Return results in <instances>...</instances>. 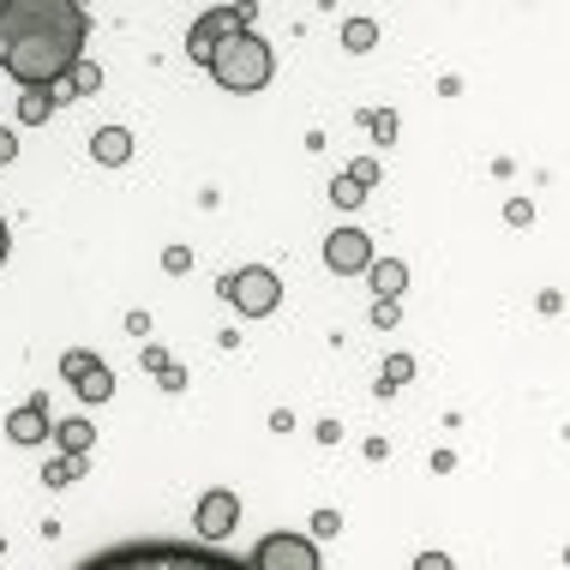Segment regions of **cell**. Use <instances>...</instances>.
<instances>
[{
  "label": "cell",
  "instance_id": "83f0119b",
  "mask_svg": "<svg viewBox=\"0 0 570 570\" xmlns=\"http://www.w3.org/2000/svg\"><path fill=\"white\" fill-rule=\"evenodd\" d=\"M12 157H19V138H12L7 127H0V163H12Z\"/></svg>",
  "mask_w": 570,
  "mask_h": 570
},
{
  "label": "cell",
  "instance_id": "484cf974",
  "mask_svg": "<svg viewBox=\"0 0 570 570\" xmlns=\"http://www.w3.org/2000/svg\"><path fill=\"white\" fill-rule=\"evenodd\" d=\"M336 529H343V517H336V511H318L313 517V534H336Z\"/></svg>",
  "mask_w": 570,
  "mask_h": 570
},
{
  "label": "cell",
  "instance_id": "7a4b0ae2",
  "mask_svg": "<svg viewBox=\"0 0 570 570\" xmlns=\"http://www.w3.org/2000/svg\"><path fill=\"white\" fill-rule=\"evenodd\" d=\"M79 570H253V564L210 547H187V541H127L109 552H90Z\"/></svg>",
  "mask_w": 570,
  "mask_h": 570
},
{
  "label": "cell",
  "instance_id": "ba28073f",
  "mask_svg": "<svg viewBox=\"0 0 570 570\" xmlns=\"http://www.w3.org/2000/svg\"><path fill=\"white\" fill-rule=\"evenodd\" d=\"M198 534H205V541H223L228 529H235L240 522V499L228 487H217V492H205V499H198Z\"/></svg>",
  "mask_w": 570,
  "mask_h": 570
},
{
  "label": "cell",
  "instance_id": "4316f807",
  "mask_svg": "<svg viewBox=\"0 0 570 570\" xmlns=\"http://www.w3.org/2000/svg\"><path fill=\"white\" fill-rule=\"evenodd\" d=\"M414 570H456V564L444 559V552H421V559H414Z\"/></svg>",
  "mask_w": 570,
  "mask_h": 570
},
{
  "label": "cell",
  "instance_id": "7402d4cb",
  "mask_svg": "<svg viewBox=\"0 0 570 570\" xmlns=\"http://www.w3.org/2000/svg\"><path fill=\"white\" fill-rule=\"evenodd\" d=\"M366 132H373L379 145H391V138H396V115L391 109H373V115H366Z\"/></svg>",
  "mask_w": 570,
  "mask_h": 570
},
{
  "label": "cell",
  "instance_id": "7c38bea8",
  "mask_svg": "<svg viewBox=\"0 0 570 570\" xmlns=\"http://www.w3.org/2000/svg\"><path fill=\"white\" fill-rule=\"evenodd\" d=\"M90 157H97L102 168H120V163L132 157V132L127 127H102L97 138H90Z\"/></svg>",
  "mask_w": 570,
  "mask_h": 570
},
{
  "label": "cell",
  "instance_id": "2e32d148",
  "mask_svg": "<svg viewBox=\"0 0 570 570\" xmlns=\"http://www.w3.org/2000/svg\"><path fill=\"white\" fill-rule=\"evenodd\" d=\"M72 391H79L85 403H109V396H115V373H109V366H97V373H85Z\"/></svg>",
  "mask_w": 570,
  "mask_h": 570
},
{
  "label": "cell",
  "instance_id": "6da1fadb",
  "mask_svg": "<svg viewBox=\"0 0 570 570\" xmlns=\"http://www.w3.org/2000/svg\"><path fill=\"white\" fill-rule=\"evenodd\" d=\"M90 12L79 0H0V67L24 90H55L85 60Z\"/></svg>",
  "mask_w": 570,
  "mask_h": 570
},
{
  "label": "cell",
  "instance_id": "4fadbf2b",
  "mask_svg": "<svg viewBox=\"0 0 570 570\" xmlns=\"http://www.w3.org/2000/svg\"><path fill=\"white\" fill-rule=\"evenodd\" d=\"M55 444H60V456H85L90 444H97V426H90L85 414H72V421H55Z\"/></svg>",
  "mask_w": 570,
  "mask_h": 570
},
{
  "label": "cell",
  "instance_id": "3957f363",
  "mask_svg": "<svg viewBox=\"0 0 570 570\" xmlns=\"http://www.w3.org/2000/svg\"><path fill=\"white\" fill-rule=\"evenodd\" d=\"M210 79L235 97H253V90L271 85V42L258 30H235L217 55H210Z\"/></svg>",
  "mask_w": 570,
  "mask_h": 570
},
{
  "label": "cell",
  "instance_id": "30bf717a",
  "mask_svg": "<svg viewBox=\"0 0 570 570\" xmlns=\"http://www.w3.org/2000/svg\"><path fill=\"white\" fill-rule=\"evenodd\" d=\"M366 283H373L379 301H396L409 288V265L403 258H373V265H366Z\"/></svg>",
  "mask_w": 570,
  "mask_h": 570
},
{
  "label": "cell",
  "instance_id": "f1b7e54d",
  "mask_svg": "<svg viewBox=\"0 0 570 570\" xmlns=\"http://www.w3.org/2000/svg\"><path fill=\"white\" fill-rule=\"evenodd\" d=\"M7 246H12V235H7V217H0V265H7Z\"/></svg>",
  "mask_w": 570,
  "mask_h": 570
},
{
  "label": "cell",
  "instance_id": "277c9868",
  "mask_svg": "<svg viewBox=\"0 0 570 570\" xmlns=\"http://www.w3.org/2000/svg\"><path fill=\"white\" fill-rule=\"evenodd\" d=\"M223 295H228L235 313L265 318V313H276V301H283V283H276V271H265V265H246V271L223 276Z\"/></svg>",
  "mask_w": 570,
  "mask_h": 570
},
{
  "label": "cell",
  "instance_id": "9c48e42d",
  "mask_svg": "<svg viewBox=\"0 0 570 570\" xmlns=\"http://www.w3.org/2000/svg\"><path fill=\"white\" fill-rule=\"evenodd\" d=\"M49 433H55V414H49V403H42V396H30L24 409L7 414V439H12V444H42Z\"/></svg>",
  "mask_w": 570,
  "mask_h": 570
},
{
  "label": "cell",
  "instance_id": "9a60e30c",
  "mask_svg": "<svg viewBox=\"0 0 570 570\" xmlns=\"http://www.w3.org/2000/svg\"><path fill=\"white\" fill-rule=\"evenodd\" d=\"M49 115H55V97H49V90H24V97H19V127H42Z\"/></svg>",
  "mask_w": 570,
  "mask_h": 570
},
{
  "label": "cell",
  "instance_id": "cb8c5ba5",
  "mask_svg": "<svg viewBox=\"0 0 570 570\" xmlns=\"http://www.w3.org/2000/svg\"><path fill=\"white\" fill-rule=\"evenodd\" d=\"M163 271L187 276V271H193V253H187V246H168V253H163Z\"/></svg>",
  "mask_w": 570,
  "mask_h": 570
},
{
  "label": "cell",
  "instance_id": "44dd1931",
  "mask_svg": "<svg viewBox=\"0 0 570 570\" xmlns=\"http://www.w3.org/2000/svg\"><path fill=\"white\" fill-rule=\"evenodd\" d=\"M361 198H366V187H354L348 175H336V180H331V205H336V210H354Z\"/></svg>",
  "mask_w": 570,
  "mask_h": 570
},
{
  "label": "cell",
  "instance_id": "8992f818",
  "mask_svg": "<svg viewBox=\"0 0 570 570\" xmlns=\"http://www.w3.org/2000/svg\"><path fill=\"white\" fill-rule=\"evenodd\" d=\"M253 570H318V541L313 534H265L253 547Z\"/></svg>",
  "mask_w": 570,
  "mask_h": 570
},
{
  "label": "cell",
  "instance_id": "d6986e66",
  "mask_svg": "<svg viewBox=\"0 0 570 570\" xmlns=\"http://www.w3.org/2000/svg\"><path fill=\"white\" fill-rule=\"evenodd\" d=\"M79 474H85V456H55L49 469H42V481H49V487H72Z\"/></svg>",
  "mask_w": 570,
  "mask_h": 570
},
{
  "label": "cell",
  "instance_id": "8fae6325",
  "mask_svg": "<svg viewBox=\"0 0 570 570\" xmlns=\"http://www.w3.org/2000/svg\"><path fill=\"white\" fill-rule=\"evenodd\" d=\"M90 90H102V67H97V60H79V67H72L49 97L55 102H79V97H90Z\"/></svg>",
  "mask_w": 570,
  "mask_h": 570
},
{
  "label": "cell",
  "instance_id": "e0dca14e",
  "mask_svg": "<svg viewBox=\"0 0 570 570\" xmlns=\"http://www.w3.org/2000/svg\"><path fill=\"white\" fill-rule=\"evenodd\" d=\"M373 42H379L373 19H348V24H343V49H348V55H366Z\"/></svg>",
  "mask_w": 570,
  "mask_h": 570
},
{
  "label": "cell",
  "instance_id": "5b68a950",
  "mask_svg": "<svg viewBox=\"0 0 570 570\" xmlns=\"http://www.w3.org/2000/svg\"><path fill=\"white\" fill-rule=\"evenodd\" d=\"M235 30H253V7H210L205 19L187 30V55L198 60V67H210V55H217Z\"/></svg>",
  "mask_w": 570,
  "mask_h": 570
},
{
  "label": "cell",
  "instance_id": "ac0fdd59",
  "mask_svg": "<svg viewBox=\"0 0 570 570\" xmlns=\"http://www.w3.org/2000/svg\"><path fill=\"white\" fill-rule=\"evenodd\" d=\"M102 366V354H90V348H72V354H60V379H72L79 384L85 373H97Z\"/></svg>",
  "mask_w": 570,
  "mask_h": 570
},
{
  "label": "cell",
  "instance_id": "603a6c76",
  "mask_svg": "<svg viewBox=\"0 0 570 570\" xmlns=\"http://www.w3.org/2000/svg\"><path fill=\"white\" fill-rule=\"evenodd\" d=\"M348 180H354V187H373V180H379V163H373V157L348 163Z\"/></svg>",
  "mask_w": 570,
  "mask_h": 570
},
{
  "label": "cell",
  "instance_id": "d4e9b609",
  "mask_svg": "<svg viewBox=\"0 0 570 570\" xmlns=\"http://www.w3.org/2000/svg\"><path fill=\"white\" fill-rule=\"evenodd\" d=\"M373 325H379V331L396 325V301H379V306H373Z\"/></svg>",
  "mask_w": 570,
  "mask_h": 570
},
{
  "label": "cell",
  "instance_id": "5bb4252c",
  "mask_svg": "<svg viewBox=\"0 0 570 570\" xmlns=\"http://www.w3.org/2000/svg\"><path fill=\"white\" fill-rule=\"evenodd\" d=\"M145 373H157V384H163V391H180V384H187V373H180V366L168 361V354H163L157 343L145 348Z\"/></svg>",
  "mask_w": 570,
  "mask_h": 570
},
{
  "label": "cell",
  "instance_id": "ffe728a7",
  "mask_svg": "<svg viewBox=\"0 0 570 570\" xmlns=\"http://www.w3.org/2000/svg\"><path fill=\"white\" fill-rule=\"evenodd\" d=\"M409 373H414V354H391V361H384V379H379V391L391 396L396 384H409Z\"/></svg>",
  "mask_w": 570,
  "mask_h": 570
},
{
  "label": "cell",
  "instance_id": "52a82bcc",
  "mask_svg": "<svg viewBox=\"0 0 570 570\" xmlns=\"http://www.w3.org/2000/svg\"><path fill=\"white\" fill-rule=\"evenodd\" d=\"M325 265H331L336 276L366 271V265H373V240H366L361 228H336V235L325 240Z\"/></svg>",
  "mask_w": 570,
  "mask_h": 570
}]
</instances>
